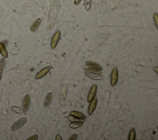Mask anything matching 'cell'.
<instances>
[{"instance_id": "obj_4", "label": "cell", "mask_w": 158, "mask_h": 140, "mask_svg": "<svg viewBox=\"0 0 158 140\" xmlns=\"http://www.w3.org/2000/svg\"><path fill=\"white\" fill-rule=\"evenodd\" d=\"M27 120V119L26 117H22L21 119H19L13 124L12 128H11V130L13 131H15L19 130V129L21 128L26 123Z\"/></svg>"}, {"instance_id": "obj_3", "label": "cell", "mask_w": 158, "mask_h": 140, "mask_svg": "<svg viewBox=\"0 0 158 140\" xmlns=\"http://www.w3.org/2000/svg\"><path fill=\"white\" fill-rule=\"evenodd\" d=\"M60 37H61V32H60L59 30H58L55 32V34H54L53 36H52L51 40V48L52 50L55 49L56 47L57 46L60 40Z\"/></svg>"}, {"instance_id": "obj_2", "label": "cell", "mask_w": 158, "mask_h": 140, "mask_svg": "<svg viewBox=\"0 0 158 140\" xmlns=\"http://www.w3.org/2000/svg\"><path fill=\"white\" fill-rule=\"evenodd\" d=\"M119 78V71L118 67H114L111 72V84L112 87L116 85Z\"/></svg>"}, {"instance_id": "obj_23", "label": "cell", "mask_w": 158, "mask_h": 140, "mask_svg": "<svg viewBox=\"0 0 158 140\" xmlns=\"http://www.w3.org/2000/svg\"><path fill=\"white\" fill-rule=\"evenodd\" d=\"M153 19H154V22H155L156 27L157 28H158V14L156 13L154 14Z\"/></svg>"}, {"instance_id": "obj_1", "label": "cell", "mask_w": 158, "mask_h": 140, "mask_svg": "<svg viewBox=\"0 0 158 140\" xmlns=\"http://www.w3.org/2000/svg\"><path fill=\"white\" fill-rule=\"evenodd\" d=\"M60 2L58 0H54L52 1L50 6V11H49L48 22L47 29L50 30L53 27L56 17L58 16V13L60 9Z\"/></svg>"}, {"instance_id": "obj_12", "label": "cell", "mask_w": 158, "mask_h": 140, "mask_svg": "<svg viewBox=\"0 0 158 140\" xmlns=\"http://www.w3.org/2000/svg\"><path fill=\"white\" fill-rule=\"evenodd\" d=\"M86 65L87 66V67H92V68H94L96 69H98L100 70V71H102L103 70V67H101L100 65H99L98 64L96 63V62H93L92 61H86Z\"/></svg>"}, {"instance_id": "obj_26", "label": "cell", "mask_w": 158, "mask_h": 140, "mask_svg": "<svg viewBox=\"0 0 158 140\" xmlns=\"http://www.w3.org/2000/svg\"><path fill=\"white\" fill-rule=\"evenodd\" d=\"M82 0H74V5H78L79 3L81 2Z\"/></svg>"}, {"instance_id": "obj_21", "label": "cell", "mask_w": 158, "mask_h": 140, "mask_svg": "<svg viewBox=\"0 0 158 140\" xmlns=\"http://www.w3.org/2000/svg\"><path fill=\"white\" fill-rule=\"evenodd\" d=\"M5 58H2L0 59V75L2 74L3 72L4 71V69H5Z\"/></svg>"}, {"instance_id": "obj_20", "label": "cell", "mask_w": 158, "mask_h": 140, "mask_svg": "<svg viewBox=\"0 0 158 140\" xmlns=\"http://www.w3.org/2000/svg\"><path fill=\"white\" fill-rule=\"evenodd\" d=\"M84 6L86 11H89L91 8L92 6V0H84Z\"/></svg>"}, {"instance_id": "obj_29", "label": "cell", "mask_w": 158, "mask_h": 140, "mask_svg": "<svg viewBox=\"0 0 158 140\" xmlns=\"http://www.w3.org/2000/svg\"><path fill=\"white\" fill-rule=\"evenodd\" d=\"M2 76H3V74H1L0 75V80H1V78H2Z\"/></svg>"}, {"instance_id": "obj_9", "label": "cell", "mask_w": 158, "mask_h": 140, "mask_svg": "<svg viewBox=\"0 0 158 140\" xmlns=\"http://www.w3.org/2000/svg\"><path fill=\"white\" fill-rule=\"evenodd\" d=\"M67 93V87L66 85H63L61 88V91H60V94H59L60 100L62 101H65Z\"/></svg>"}, {"instance_id": "obj_18", "label": "cell", "mask_w": 158, "mask_h": 140, "mask_svg": "<svg viewBox=\"0 0 158 140\" xmlns=\"http://www.w3.org/2000/svg\"><path fill=\"white\" fill-rule=\"evenodd\" d=\"M83 123H82V122H71L69 127L70 128H72V129H77L78 128H80V127H82L83 125Z\"/></svg>"}, {"instance_id": "obj_8", "label": "cell", "mask_w": 158, "mask_h": 140, "mask_svg": "<svg viewBox=\"0 0 158 140\" xmlns=\"http://www.w3.org/2000/svg\"><path fill=\"white\" fill-rule=\"evenodd\" d=\"M51 67H45L44 69H43L41 71H40V72H39L38 73H37V74L35 75V79L38 80V79H41L43 78V77H44L46 75L48 74V73H49V72H50L51 71Z\"/></svg>"}, {"instance_id": "obj_10", "label": "cell", "mask_w": 158, "mask_h": 140, "mask_svg": "<svg viewBox=\"0 0 158 140\" xmlns=\"http://www.w3.org/2000/svg\"><path fill=\"white\" fill-rule=\"evenodd\" d=\"M83 69H84L86 72H88V73H97V74H101V73H102V71H100V70L96 69L92 67H87L86 65L83 66Z\"/></svg>"}, {"instance_id": "obj_24", "label": "cell", "mask_w": 158, "mask_h": 140, "mask_svg": "<svg viewBox=\"0 0 158 140\" xmlns=\"http://www.w3.org/2000/svg\"><path fill=\"white\" fill-rule=\"evenodd\" d=\"M37 139H38V135H33L32 136H31V137H30L27 139V140H37Z\"/></svg>"}, {"instance_id": "obj_7", "label": "cell", "mask_w": 158, "mask_h": 140, "mask_svg": "<svg viewBox=\"0 0 158 140\" xmlns=\"http://www.w3.org/2000/svg\"><path fill=\"white\" fill-rule=\"evenodd\" d=\"M97 89H98V86L96 85H93L92 87V88H90L88 94V97H87V101L88 102L91 101L94 97H95Z\"/></svg>"}, {"instance_id": "obj_16", "label": "cell", "mask_w": 158, "mask_h": 140, "mask_svg": "<svg viewBox=\"0 0 158 140\" xmlns=\"http://www.w3.org/2000/svg\"><path fill=\"white\" fill-rule=\"evenodd\" d=\"M52 93H48L46 96V98H45V100L44 102V108H47L48 106L51 104V102L52 101Z\"/></svg>"}, {"instance_id": "obj_13", "label": "cell", "mask_w": 158, "mask_h": 140, "mask_svg": "<svg viewBox=\"0 0 158 140\" xmlns=\"http://www.w3.org/2000/svg\"><path fill=\"white\" fill-rule=\"evenodd\" d=\"M0 53L1 54L3 57L4 58L8 57V53H7V51L6 48L5 46L1 42H0Z\"/></svg>"}, {"instance_id": "obj_28", "label": "cell", "mask_w": 158, "mask_h": 140, "mask_svg": "<svg viewBox=\"0 0 158 140\" xmlns=\"http://www.w3.org/2000/svg\"><path fill=\"white\" fill-rule=\"evenodd\" d=\"M157 69H158V68H157V67H155V68H154V71H155L156 72V73H158V72H157Z\"/></svg>"}, {"instance_id": "obj_14", "label": "cell", "mask_w": 158, "mask_h": 140, "mask_svg": "<svg viewBox=\"0 0 158 140\" xmlns=\"http://www.w3.org/2000/svg\"><path fill=\"white\" fill-rule=\"evenodd\" d=\"M40 24H41V19H38L37 20H35L34 22L33 23V24L31 26V32H36L40 27Z\"/></svg>"}, {"instance_id": "obj_6", "label": "cell", "mask_w": 158, "mask_h": 140, "mask_svg": "<svg viewBox=\"0 0 158 140\" xmlns=\"http://www.w3.org/2000/svg\"><path fill=\"white\" fill-rule=\"evenodd\" d=\"M30 106H31V96L27 94L24 97L23 102H22V110H23V112H27L29 109Z\"/></svg>"}, {"instance_id": "obj_15", "label": "cell", "mask_w": 158, "mask_h": 140, "mask_svg": "<svg viewBox=\"0 0 158 140\" xmlns=\"http://www.w3.org/2000/svg\"><path fill=\"white\" fill-rule=\"evenodd\" d=\"M67 119L68 120H69L70 122H82L84 123L85 122V119H79V118H77L76 117H74V116L70 115L67 116Z\"/></svg>"}, {"instance_id": "obj_25", "label": "cell", "mask_w": 158, "mask_h": 140, "mask_svg": "<svg viewBox=\"0 0 158 140\" xmlns=\"http://www.w3.org/2000/svg\"><path fill=\"white\" fill-rule=\"evenodd\" d=\"M77 135L74 134L72 136H71V137L69 138V139L70 140H75V139H77Z\"/></svg>"}, {"instance_id": "obj_27", "label": "cell", "mask_w": 158, "mask_h": 140, "mask_svg": "<svg viewBox=\"0 0 158 140\" xmlns=\"http://www.w3.org/2000/svg\"><path fill=\"white\" fill-rule=\"evenodd\" d=\"M56 140H62V138L61 137V136H60L59 134H58L56 136Z\"/></svg>"}, {"instance_id": "obj_17", "label": "cell", "mask_w": 158, "mask_h": 140, "mask_svg": "<svg viewBox=\"0 0 158 140\" xmlns=\"http://www.w3.org/2000/svg\"><path fill=\"white\" fill-rule=\"evenodd\" d=\"M70 114L72 116H74L77 118H79V119H85L86 116L84 114H83L80 112L76 111V110H74V111L70 112Z\"/></svg>"}, {"instance_id": "obj_5", "label": "cell", "mask_w": 158, "mask_h": 140, "mask_svg": "<svg viewBox=\"0 0 158 140\" xmlns=\"http://www.w3.org/2000/svg\"><path fill=\"white\" fill-rule=\"evenodd\" d=\"M98 104V99L96 97H94L92 100L90 102V104L88 109V113L89 116H92L93 112L96 108V106Z\"/></svg>"}, {"instance_id": "obj_11", "label": "cell", "mask_w": 158, "mask_h": 140, "mask_svg": "<svg viewBox=\"0 0 158 140\" xmlns=\"http://www.w3.org/2000/svg\"><path fill=\"white\" fill-rule=\"evenodd\" d=\"M85 75L86 77H89V78L95 80H101L103 79V77L100 74H97V73H88L85 72Z\"/></svg>"}, {"instance_id": "obj_22", "label": "cell", "mask_w": 158, "mask_h": 140, "mask_svg": "<svg viewBox=\"0 0 158 140\" xmlns=\"http://www.w3.org/2000/svg\"><path fill=\"white\" fill-rule=\"evenodd\" d=\"M12 110L14 112L18 113V114H21L22 113V112H23V110L21 109L20 108H19V107H16V106L12 107Z\"/></svg>"}, {"instance_id": "obj_19", "label": "cell", "mask_w": 158, "mask_h": 140, "mask_svg": "<svg viewBox=\"0 0 158 140\" xmlns=\"http://www.w3.org/2000/svg\"><path fill=\"white\" fill-rule=\"evenodd\" d=\"M135 137H136V132H135V128H132L130 131L128 139H129V140H135Z\"/></svg>"}]
</instances>
